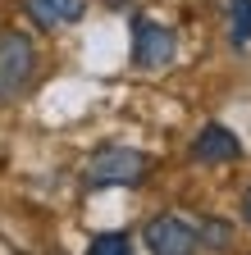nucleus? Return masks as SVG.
<instances>
[{
  "instance_id": "f257e3e1",
  "label": "nucleus",
  "mask_w": 251,
  "mask_h": 255,
  "mask_svg": "<svg viewBox=\"0 0 251 255\" xmlns=\"http://www.w3.org/2000/svg\"><path fill=\"white\" fill-rule=\"evenodd\" d=\"M32 73H37V41L18 27H5L0 32V101L23 96Z\"/></svg>"
},
{
  "instance_id": "f03ea898",
  "label": "nucleus",
  "mask_w": 251,
  "mask_h": 255,
  "mask_svg": "<svg viewBox=\"0 0 251 255\" xmlns=\"http://www.w3.org/2000/svg\"><path fill=\"white\" fill-rule=\"evenodd\" d=\"M146 164L151 159L133 146H105L87 164V187H137L146 178Z\"/></svg>"
},
{
  "instance_id": "7ed1b4c3",
  "label": "nucleus",
  "mask_w": 251,
  "mask_h": 255,
  "mask_svg": "<svg viewBox=\"0 0 251 255\" xmlns=\"http://www.w3.org/2000/svg\"><path fill=\"white\" fill-rule=\"evenodd\" d=\"M142 242H146L151 255H197V246H201L197 228L178 214H155L142 228Z\"/></svg>"
},
{
  "instance_id": "20e7f679",
  "label": "nucleus",
  "mask_w": 251,
  "mask_h": 255,
  "mask_svg": "<svg viewBox=\"0 0 251 255\" xmlns=\"http://www.w3.org/2000/svg\"><path fill=\"white\" fill-rule=\"evenodd\" d=\"M174 50H178V41H174L169 27L151 23V18L133 23V64L137 69H165V64L174 59Z\"/></svg>"
},
{
  "instance_id": "39448f33",
  "label": "nucleus",
  "mask_w": 251,
  "mask_h": 255,
  "mask_svg": "<svg viewBox=\"0 0 251 255\" xmlns=\"http://www.w3.org/2000/svg\"><path fill=\"white\" fill-rule=\"evenodd\" d=\"M192 159L197 164H233V159H242V141L224 123H206L201 137L192 141Z\"/></svg>"
},
{
  "instance_id": "423d86ee",
  "label": "nucleus",
  "mask_w": 251,
  "mask_h": 255,
  "mask_svg": "<svg viewBox=\"0 0 251 255\" xmlns=\"http://www.w3.org/2000/svg\"><path fill=\"white\" fill-rule=\"evenodd\" d=\"M23 14L37 27H69L87 14V0H23Z\"/></svg>"
},
{
  "instance_id": "0eeeda50",
  "label": "nucleus",
  "mask_w": 251,
  "mask_h": 255,
  "mask_svg": "<svg viewBox=\"0 0 251 255\" xmlns=\"http://www.w3.org/2000/svg\"><path fill=\"white\" fill-rule=\"evenodd\" d=\"M87 255H133V237L128 233H96L87 242Z\"/></svg>"
},
{
  "instance_id": "6e6552de",
  "label": "nucleus",
  "mask_w": 251,
  "mask_h": 255,
  "mask_svg": "<svg viewBox=\"0 0 251 255\" xmlns=\"http://www.w3.org/2000/svg\"><path fill=\"white\" fill-rule=\"evenodd\" d=\"M229 18H233V46L251 41V0H229Z\"/></svg>"
},
{
  "instance_id": "1a4fd4ad",
  "label": "nucleus",
  "mask_w": 251,
  "mask_h": 255,
  "mask_svg": "<svg viewBox=\"0 0 251 255\" xmlns=\"http://www.w3.org/2000/svg\"><path fill=\"white\" fill-rule=\"evenodd\" d=\"M197 237H201L206 246H215V251H224L229 237H233V228H229V223H219V219H206L201 228H197Z\"/></svg>"
},
{
  "instance_id": "9d476101",
  "label": "nucleus",
  "mask_w": 251,
  "mask_h": 255,
  "mask_svg": "<svg viewBox=\"0 0 251 255\" xmlns=\"http://www.w3.org/2000/svg\"><path fill=\"white\" fill-rule=\"evenodd\" d=\"M242 219H247V223H251V187H247V191H242Z\"/></svg>"
}]
</instances>
